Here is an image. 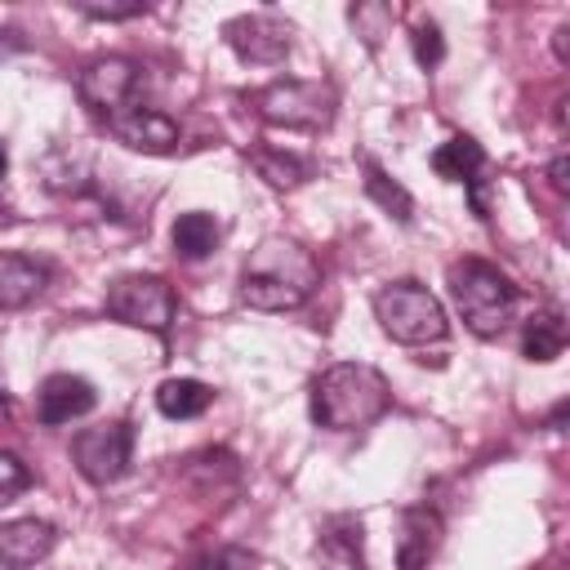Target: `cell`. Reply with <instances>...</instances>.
Returning <instances> with one entry per match:
<instances>
[{"instance_id":"6da1fadb","label":"cell","mask_w":570,"mask_h":570,"mask_svg":"<svg viewBox=\"0 0 570 570\" xmlns=\"http://www.w3.org/2000/svg\"><path fill=\"white\" fill-rule=\"evenodd\" d=\"M321 285V263L289 236H267L240 267V303L254 312H294Z\"/></svg>"},{"instance_id":"7a4b0ae2","label":"cell","mask_w":570,"mask_h":570,"mask_svg":"<svg viewBox=\"0 0 570 570\" xmlns=\"http://www.w3.org/2000/svg\"><path fill=\"white\" fill-rule=\"evenodd\" d=\"M392 405V387L374 365L338 361L312 383V419L330 432H356L383 419Z\"/></svg>"},{"instance_id":"3957f363","label":"cell","mask_w":570,"mask_h":570,"mask_svg":"<svg viewBox=\"0 0 570 570\" xmlns=\"http://www.w3.org/2000/svg\"><path fill=\"white\" fill-rule=\"evenodd\" d=\"M450 294H454V307H459L463 325L476 338L503 334V325L517 312V285L481 258H463V263L450 267Z\"/></svg>"},{"instance_id":"277c9868","label":"cell","mask_w":570,"mask_h":570,"mask_svg":"<svg viewBox=\"0 0 570 570\" xmlns=\"http://www.w3.org/2000/svg\"><path fill=\"white\" fill-rule=\"evenodd\" d=\"M374 316L383 325L387 338L405 343V347H423V343H441L450 321H445V307L441 298L419 285V281H392L374 294Z\"/></svg>"},{"instance_id":"5b68a950","label":"cell","mask_w":570,"mask_h":570,"mask_svg":"<svg viewBox=\"0 0 570 570\" xmlns=\"http://www.w3.org/2000/svg\"><path fill=\"white\" fill-rule=\"evenodd\" d=\"M249 107L258 111L263 125L316 134V129H325L334 120L338 89L330 80H272L258 94H249Z\"/></svg>"},{"instance_id":"8992f818","label":"cell","mask_w":570,"mask_h":570,"mask_svg":"<svg viewBox=\"0 0 570 570\" xmlns=\"http://www.w3.org/2000/svg\"><path fill=\"white\" fill-rule=\"evenodd\" d=\"M174 312H178V298H174V285L165 276L134 272V276L111 281V289H107V316H116L120 325L165 334L174 325Z\"/></svg>"},{"instance_id":"52a82bcc","label":"cell","mask_w":570,"mask_h":570,"mask_svg":"<svg viewBox=\"0 0 570 570\" xmlns=\"http://www.w3.org/2000/svg\"><path fill=\"white\" fill-rule=\"evenodd\" d=\"M76 94H80V102H85L94 116L116 120V116L129 111L134 98H138V62H134V58H120V53L94 58V62L80 71Z\"/></svg>"},{"instance_id":"ba28073f","label":"cell","mask_w":570,"mask_h":570,"mask_svg":"<svg viewBox=\"0 0 570 570\" xmlns=\"http://www.w3.org/2000/svg\"><path fill=\"white\" fill-rule=\"evenodd\" d=\"M129 454H134V428L120 423V419H116V423L85 428V432H76V441H71L76 472H80L89 485L116 481V476L129 468Z\"/></svg>"},{"instance_id":"9c48e42d","label":"cell","mask_w":570,"mask_h":570,"mask_svg":"<svg viewBox=\"0 0 570 570\" xmlns=\"http://www.w3.org/2000/svg\"><path fill=\"white\" fill-rule=\"evenodd\" d=\"M289 22L276 18V13H240L232 22H223V40L236 49V58L245 62H258V67H272L289 53Z\"/></svg>"},{"instance_id":"30bf717a","label":"cell","mask_w":570,"mask_h":570,"mask_svg":"<svg viewBox=\"0 0 570 570\" xmlns=\"http://www.w3.org/2000/svg\"><path fill=\"white\" fill-rule=\"evenodd\" d=\"M111 125V134L129 147V151H142V156H165V151H174L178 147V120L174 116H165V111H156V107H142V102H134L129 111H120L116 120H107Z\"/></svg>"},{"instance_id":"8fae6325","label":"cell","mask_w":570,"mask_h":570,"mask_svg":"<svg viewBox=\"0 0 570 570\" xmlns=\"http://www.w3.org/2000/svg\"><path fill=\"white\" fill-rule=\"evenodd\" d=\"M94 401L98 396H94L89 379H80V374H49L40 383V392H36V414H40V423L58 428V423H71V419L89 414Z\"/></svg>"},{"instance_id":"7c38bea8","label":"cell","mask_w":570,"mask_h":570,"mask_svg":"<svg viewBox=\"0 0 570 570\" xmlns=\"http://www.w3.org/2000/svg\"><path fill=\"white\" fill-rule=\"evenodd\" d=\"M441 543V517L432 508H405L396 534V570H428Z\"/></svg>"},{"instance_id":"4fadbf2b","label":"cell","mask_w":570,"mask_h":570,"mask_svg":"<svg viewBox=\"0 0 570 570\" xmlns=\"http://www.w3.org/2000/svg\"><path fill=\"white\" fill-rule=\"evenodd\" d=\"M49 285V263L31 254H0V312H22Z\"/></svg>"},{"instance_id":"5bb4252c","label":"cell","mask_w":570,"mask_h":570,"mask_svg":"<svg viewBox=\"0 0 570 570\" xmlns=\"http://www.w3.org/2000/svg\"><path fill=\"white\" fill-rule=\"evenodd\" d=\"M432 169H436L441 178H450V183L472 187V205H476V214L485 218V205H481V196H476V183H481V174H485V151H481L476 138L454 134L450 142H441V147L432 151Z\"/></svg>"},{"instance_id":"9a60e30c","label":"cell","mask_w":570,"mask_h":570,"mask_svg":"<svg viewBox=\"0 0 570 570\" xmlns=\"http://www.w3.org/2000/svg\"><path fill=\"white\" fill-rule=\"evenodd\" d=\"M53 548V525L49 521H9L0 525V570H27Z\"/></svg>"},{"instance_id":"2e32d148","label":"cell","mask_w":570,"mask_h":570,"mask_svg":"<svg viewBox=\"0 0 570 570\" xmlns=\"http://www.w3.org/2000/svg\"><path fill=\"white\" fill-rule=\"evenodd\" d=\"M174 254L178 258H187V263H200V258H209L214 249H218V240H223V232H218V223H214V214H205V209H191V214H183L178 223H174Z\"/></svg>"},{"instance_id":"e0dca14e","label":"cell","mask_w":570,"mask_h":570,"mask_svg":"<svg viewBox=\"0 0 570 570\" xmlns=\"http://www.w3.org/2000/svg\"><path fill=\"white\" fill-rule=\"evenodd\" d=\"M214 405V387H205L200 379H165L156 387V410L165 419H200Z\"/></svg>"},{"instance_id":"ac0fdd59","label":"cell","mask_w":570,"mask_h":570,"mask_svg":"<svg viewBox=\"0 0 570 570\" xmlns=\"http://www.w3.org/2000/svg\"><path fill=\"white\" fill-rule=\"evenodd\" d=\"M249 165H254L258 178H263L267 187H276V191H294V187L312 174V165H307L303 156L281 151V147H249Z\"/></svg>"},{"instance_id":"d6986e66","label":"cell","mask_w":570,"mask_h":570,"mask_svg":"<svg viewBox=\"0 0 570 570\" xmlns=\"http://www.w3.org/2000/svg\"><path fill=\"white\" fill-rule=\"evenodd\" d=\"M566 347V321L557 312H539L525 321V334H521V356L525 361H557Z\"/></svg>"},{"instance_id":"ffe728a7","label":"cell","mask_w":570,"mask_h":570,"mask_svg":"<svg viewBox=\"0 0 570 570\" xmlns=\"http://www.w3.org/2000/svg\"><path fill=\"white\" fill-rule=\"evenodd\" d=\"M361 169H365V196L379 205V209H387L396 223H410L414 218V200H410V191L396 183V178H387L383 174V165L379 160H361Z\"/></svg>"},{"instance_id":"44dd1931","label":"cell","mask_w":570,"mask_h":570,"mask_svg":"<svg viewBox=\"0 0 570 570\" xmlns=\"http://www.w3.org/2000/svg\"><path fill=\"white\" fill-rule=\"evenodd\" d=\"M321 543L330 552H343L356 570H365V557H361V517H330L325 530H321Z\"/></svg>"},{"instance_id":"7402d4cb","label":"cell","mask_w":570,"mask_h":570,"mask_svg":"<svg viewBox=\"0 0 570 570\" xmlns=\"http://www.w3.org/2000/svg\"><path fill=\"white\" fill-rule=\"evenodd\" d=\"M347 18H352V27H356V36H365L370 45L379 40V36H387V27H392V4H352L347 9Z\"/></svg>"},{"instance_id":"603a6c76","label":"cell","mask_w":570,"mask_h":570,"mask_svg":"<svg viewBox=\"0 0 570 570\" xmlns=\"http://www.w3.org/2000/svg\"><path fill=\"white\" fill-rule=\"evenodd\" d=\"M410 49H414V62L423 71H432L441 58H445V40H441V27L436 22H419L414 36H410Z\"/></svg>"},{"instance_id":"cb8c5ba5","label":"cell","mask_w":570,"mask_h":570,"mask_svg":"<svg viewBox=\"0 0 570 570\" xmlns=\"http://www.w3.org/2000/svg\"><path fill=\"white\" fill-rule=\"evenodd\" d=\"M27 485H31L27 463H22L18 454H4V450H0V508H4V503H13Z\"/></svg>"},{"instance_id":"d4e9b609","label":"cell","mask_w":570,"mask_h":570,"mask_svg":"<svg viewBox=\"0 0 570 570\" xmlns=\"http://www.w3.org/2000/svg\"><path fill=\"white\" fill-rule=\"evenodd\" d=\"M85 18H98V22H120V18H138L147 4L142 0H129V4H76Z\"/></svg>"},{"instance_id":"484cf974","label":"cell","mask_w":570,"mask_h":570,"mask_svg":"<svg viewBox=\"0 0 570 570\" xmlns=\"http://www.w3.org/2000/svg\"><path fill=\"white\" fill-rule=\"evenodd\" d=\"M232 566V552H223V557H205V561H196L191 570H227Z\"/></svg>"},{"instance_id":"4316f807","label":"cell","mask_w":570,"mask_h":570,"mask_svg":"<svg viewBox=\"0 0 570 570\" xmlns=\"http://www.w3.org/2000/svg\"><path fill=\"white\" fill-rule=\"evenodd\" d=\"M566 36H570V22H561V27H557V40H552V45H557V62H570V58H566Z\"/></svg>"},{"instance_id":"83f0119b","label":"cell","mask_w":570,"mask_h":570,"mask_svg":"<svg viewBox=\"0 0 570 570\" xmlns=\"http://www.w3.org/2000/svg\"><path fill=\"white\" fill-rule=\"evenodd\" d=\"M552 187H557V191H566V160H561V156L552 160Z\"/></svg>"},{"instance_id":"f1b7e54d","label":"cell","mask_w":570,"mask_h":570,"mask_svg":"<svg viewBox=\"0 0 570 570\" xmlns=\"http://www.w3.org/2000/svg\"><path fill=\"white\" fill-rule=\"evenodd\" d=\"M4 169H9V151H4V142H0V178H4Z\"/></svg>"},{"instance_id":"f546056e","label":"cell","mask_w":570,"mask_h":570,"mask_svg":"<svg viewBox=\"0 0 570 570\" xmlns=\"http://www.w3.org/2000/svg\"><path fill=\"white\" fill-rule=\"evenodd\" d=\"M0 223H4V205H0Z\"/></svg>"}]
</instances>
